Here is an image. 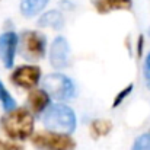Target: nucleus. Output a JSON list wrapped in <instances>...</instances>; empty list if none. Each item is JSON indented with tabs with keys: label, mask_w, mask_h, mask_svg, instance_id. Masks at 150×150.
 <instances>
[{
	"label": "nucleus",
	"mask_w": 150,
	"mask_h": 150,
	"mask_svg": "<svg viewBox=\"0 0 150 150\" xmlns=\"http://www.w3.org/2000/svg\"><path fill=\"white\" fill-rule=\"evenodd\" d=\"M34 115L28 108H16L0 118L1 131L13 142H23L34 134Z\"/></svg>",
	"instance_id": "obj_1"
},
{
	"label": "nucleus",
	"mask_w": 150,
	"mask_h": 150,
	"mask_svg": "<svg viewBox=\"0 0 150 150\" xmlns=\"http://www.w3.org/2000/svg\"><path fill=\"white\" fill-rule=\"evenodd\" d=\"M44 125L52 131L60 134H70L76 130V114L71 108L64 103H52L44 112L42 117Z\"/></svg>",
	"instance_id": "obj_2"
},
{
	"label": "nucleus",
	"mask_w": 150,
	"mask_h": 150,
	"mask_svg": "<svg viewBox=\"0 0 150 150\" xmlns=\"http://www.w3.org/2000/svg\"><path fill=\"white\" fill-rule=\"evenodd\" d=\"M19 51L21 55L26 60L37 61L45 55L47 50V40L45 35L38 31H23L19 35Z\"/></svg>",
	"instance_id": "obj_3"
},
{
	"label": "nucleus",
	"mask_w": 150,
	"mask_h": 150,
	"mask_svg": "<svg viewBox=\"0 0 150 150\" xmlns=\"http://www.w3.org/2000/svg\"><path fill=\"white\" fill-rule=\"evenodd\" d=\"M42 89L58 100H69L76 96L74 82L63 73H51L42 79Z\"/></svg>",
	"instance_id": "obj_4"
},
{
	"label": "nucleus",
	"mask_w": 150,
	"mask_h": 150,
	"mask_svg": "<svg viewBox=\"0 0 150 150\" xmlns=\"http://www.w3.org/2000/svg\"><path fill=\"white\" fill-rule=\"evenodd\" d=\"M32 146L38 150H74L76 142L69 134L52 131H38L31 139Z\"/></svg>",
	"instance_id": "obj_5"
},
{
	"label": "nucleus",
	"mask_w": 150,
	"mask_h": 150,
	"mask_svg": "<svg viewBox=\"0 0 150 150\" xmlns=\"http://www.w3.org/2000/svg\"><path fill=\"white\" fill-rule=\"evenodd\" d=\"M41 79V69L35 64H23L13 70L10 82L22 89H35Z\"/></svg>",
	"instance_id": "obj_6"
},
{
	"label": "nucleus",
	"mask_w": 150,
	"mask_h": 150,
	"mask_svg": "<svg viewBox=\"0 0 150 150\" xmlns=\"http://www.w3.org/2000/svg\"><path fill=\"white\" fill-rule=\"evenodd\" d=\"M18 47H19V35H16V32L6 31L0 34V61L6 69L13 67Z\"/></svg>",
	"instance_id": "obj_7"
},
{
	"label": "nucleus",
	"mask_w": 150,
	"mask_h": 150,
	"mask_svg": "<svg viewBox=\"0 0 150 150\" xmlns=\"http://www.w3.org/2000/svg\"><path fill=\"white\" fill-rule=\"evenodd\" d=\"M70 61V45L64 37H55L50 47V63L57 70L69 66Z\"/></svg>",
	"instance_id": "obj_8"
},
{
	"label": "nucleus",
	"mask_w": 150,
	"mask_h": 150,
	"mask_svg": "<svg viewBox=\"0 0 150 150\" xmlns=\"http://www.w3.org/2000/svg\"><path fill=\"white\" fill-rule=\"evenodd\" d=\"M50 106V95L44 89H32L28 95V108L31 114L41 115Z\"/></svg>",
	"instance_id": "obj_9"
},
{
	"label": "nucleus",
	"mask_w": 150,
	"mask_h": 150,
	"mask_svg": "<svg viewBox=\"0 0 150 150\" xmlns=\"http://www.w3.org/2000/svg\"><path fill=\"white\" fill-rule=\"evenodd\" d=\"M91 3L100 15L112 10H130L133 7V0H91Z\"/></svg>",
	"instance_id": "obj_10"
},
{
	"label": "nucleus",
	"mask_w": 150,
	"mask_h": 150,
	"mask_svg": "<svg viewBox=\"0 0 150 150\" xmlns=\"http://www.w3.org/2000/svg\"><path fill=\"white\" fill-rule=\"evenodd\" d=\"M37 23H38V26H45V28L50 26L52 29H60L64 25V18H63L61 12H58V10H48L40 16Z\"/></svg>",
	"instance_id": "obj_11"
},
{
	"label": "nucleus",
	"mask_w": 150,
	"mask_h": 150,
	"mask_svg": "<svg viewBox=\"0 0 150 150\" xmlns=\"http://www.w3.org/2000/svg\"><path fill=\"white\" fill-rule=\"evenodd\" d=\"M50 0H21V12L26 18H32L38 15Z\"/></svg>",
	"instance_id": "obj_12"
},
{
	"label": "nucleus",
	"mask_w": 150,
	"mask_h": 150,
	"mask_svg": "<svg viewBox=\"0 0 150 150\" xmlns=\"http://www.w3.org/2000/svg\"><path fill=\"white\" fill-rule=\"evenodd\" d=\"M112 130V122L108 120H93L91 124V133L93 139H98L102 136H106Z\"/></svg>",
	"instance_id": "obj_13"
},
{
	"label": "nucleus",
	"mask_w": 150,
	"mask_h": 150,
	"mask_svg": "<svg viewBox=\"0 0 150 150\" xmlns=\"http://www.w3.org/2000/svg\"><path fill=\"white\" fill-rule=\"evenodd\" d=\"M0 103H1V106H3V109L6 112L13 111V109L18 108L16 100L13 99V96L9 93V91L4 88V85L1 83V80H0Z\"/></svg>",
	"instance_id": "obj_14"
},
{
	"label": "nucleus",
	"mask_w": 150,
	"mask_h": 150,
	"mask_svg": "<svg viewBox=\"0 0 150 150\" xmlns=\"http://www.w3.org/2000/svg\"><path fill=\"white\" fill-rule=\"evenodd\" d=\"M131 150H150V133L149 134H142L136 139Z\"/></svg>",
	"instance_id": "obj_15"
},
{
	"label": "nucleus",
	"mask_w": 150,
	"mask_h": 150,
	"mask_svg": "<svg viewBox=\"0 0 150 150\" xmlns=\"http://www.w3.org/2000/svg\"><path fill=\"white\" fill-rule=\"evenodd\" d=\"M131 91H133V83H130L127 88H124V89L115 96V99H114V102H112V108H117L118 105H121V102L131 93Z\"/></svg>",
	"instance_id": "obj_16"
},
{
	"label": "nucleus",
	"mask_w": 150,
	"mask_h": 150,
	"mask_svg": "<svg viewBox=\"0 0 150 150\" xmlns=\"http://www.w3.org/2000/svg\"><path fill=\"white\" fill-rule=\"evenodd\" d=\"M0 150H23L22 144L13 143V142H7V140H1L0 139Z\"/></svg>",
	"instance_id": "obj_17"
},
{
	"label": "nucleus",
	"mask_w": 150,
	"mask_h": 150,
	"mask_svg": "<svg viewBox=\"0 0 150 150\" xmlns=\"http://www.w3.org/2000/svg\"><path fill=\"white\" fill-rule=\"evenodd\" d=\"M143 74H144V82H146V86L150 89V52L146 57V61H144V66H143Z\"/></svg>",
	"instance_id": "obj_18"
}]
</instances>
